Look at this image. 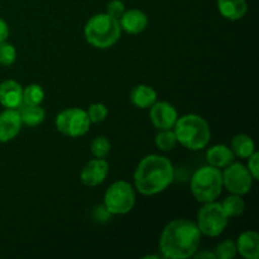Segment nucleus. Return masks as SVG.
<instances>
[{
  "mask_svg": "<svg viewBox=\"0 0 259 259\" xmlns=\"http://www.w3.org/2000/svg\"><path fill=\"white\" fill-rule=\"evenodd\" d=\"M223 175V187L234 195L248 194L252 189L253 177L249 174L248 168L242 163H230L225 167Z\"/></svg>",
  "mask_w": 259,
  "mask_h": 259,
  "instance_id": "1a4fd4ad",
  "label": "nucleus"
},
{
  "mask_svg": "<svg viewBox=\"0 0 259 259\" xmlns=\"http://www.w3.org/2000/svg\"><path fill=\"white\" fill-rule=\"evenodd\" d=\"M222 206L224 209L225 214L228 215V218L239 217V215H242L244 212L245 209V204L242 197L239 195L234 194L225 197L224 201L222 202Z\"/></svg>",
  "mask_w": 259,
  "mask_h": 259,
  "instance_id": "412c9836",
  "label": "nucleus"
},
{
  "mask_svg": "<svg viewBox=\"0 0 259 259\" xmlns=\"http://www.w3.org/2000/svg\"><path fill=\"white\" fill-rule=\"evenodd\" d=\"M192 195L199 202L215 201L223 191V175L220 168L204 166L195 171L190 181Z\"/></svg>",
  "mask_w": 259,
  "mask_h": 259,
  "instance_id": "39448f33",
  "label": "nucleus"
},
{
  "mask_svg": "<svg viewBox=\"0 0 259 259\" xmlns=\"http://www.w3.org/2000/svg\"><path fill=\"white\" fill-rule=\"evenodd\" d=\"M230 149L233 151L235 157L239 158H248L253 152H255V146L253 139L248 134H237L232 139V147Z\"/></svg>",
  "mask_w": 259,
  "mask_h": 259,
  "instance_id": "aec40b11",
  "label": "nucleus"
},
{
  "mask_svg": "<svg viewBox=\"0 0 259 259\" xmlns=\"http://www.w3.org/2000/svg\"><path fill=\"white\" fill-rule=\"evenodd\" d=\"M195 258H212L215 259V253H210V252H202V253H197V254L194 255Z\"/></svg>",
  "mask_w": 259,
  "mask_h": 259,
  "instance_id": "7c9ffc66",
  "label": "nucleus"
},
{
  "mask_svg": "<svg viewBox=\"0 0 259 259\" xmlns=\"http://www.w3.org/2000/svg\"><path fill=\"white\" fill-rule=\"evenodd\" d=\"M146 259H148V258H154V259H158L159 257L158 255H147V257H144Z\"/></svg>",
  "mask_w": 259,
  "mask_h": 259,
  "instance_id": "2f4dec72",
  "label": "nucleus"
},
{
  "mask_svg": "<svg viewBox=\"0 0 259 259\" xmlns=\"http://www.w3.org/2000/svg\"><path fill=\"white\" fill-rule=\"evenodd\" d=\"M22 125L18 109H5L0 114V143L13 141L20 133Z\"/></svg>",
  "mask_w": 259,
  "mask_h": 259,
  "instance_id": "f8f14e48",
  "label": "nucleus"
},
{
  "mask_svg": "<svg viewBox=\"0 0 259 259\" xmlns=\"http://www.w3.org/2000/svg\"><path fill=\"white\" fill-rule=\"evenodd\" d=\"M229 218L219 202H205L197 214V227L201 234L207 237H219L227 228Z\"/></svg>",
  "mask_w": 259,
  "mask_h": 259,
  "instance_id": "0eeeda50",
  "label": "nucleus"
},
{
  "mask_svg": "<svg viewBox=\"0 0 259 259\" xmlns=\"http://www.w3.org/2000/svg\"><path fill=\"white\" fill-rule=\"evenodd\" d=\"M237 252L245 259H258L259 258V235L254 230H248L242 233L238 238Z\"/></svg>",
  "mask_w": 259,
  "mask_h": 259,
  "instance_id": "2eb2a0df",
  "label": "nucleus"
},
{
  "mask_svg": "<svg viewBox=\"0 0 259 259\" xmlns=\"http://www.w3.org/2000/svg\"><path fill=\"white\" fill-rule=\"evenodd\" d=\"M22 123L27 126H37L45 121L46 113L40 105H28V104H22L18 108Z\"/></svg>",
  "mask_w": 259,
  "mask_h": 259,
  "instance_id": "6ab92c4d",
  "label": "nucleus"
},
{
  "mask_svg": "<svg viewBox=\"0 0 259 259\" xmlns=\"http://www.w3.org/2000/svg\"><path fill=\"white\" fill-rule=\"evenodd\" d=\"M17 60V50L12 43H8L7 40L0 42V65L8 67L12 66Z\"/></svg>",
  "mask_w": 259,
  "mask_h": 259,
  "instance_id": "393cba45",
  "label": "nucleus"
},
{
  "mask_svg": "<svg viewBox=\"0 0 259 259\" xmlns=\"http://www.w3.org/2000/svg\"><path fill=\"white\" fill-rule=\"evenodd\" d=\"M172 129L176 136L177 143L191 151L204 149L211 138L209 123L196 114H187L179 118Z\"/></svg>",
  "mask_w": 259,
  "mask_h": 259,
  "instance_id": "7ed1b4c3",
  "label": "nucleus"
},
{
  "mask_svg": "<svg viewBox=\"0 0 259 259\" xmlns=\"http://www.w3.org/2000/svg\"><path fill=\"white\" fill-rule=\"evenodd\" d=\"M88 111L80 108L65 109L56 116V128L60 133L71 138L85 136L90 129Z\"/></svg>",
  "mask_w": 259,
  "mask_h": 259,
  "instance_id": "6e6552de",
  "label": "nucleus"
},
{
  "mask_svg": "<svg viewBox=\"0 0 259 259\" xmlns=\"http://www.w3.org/2000/svg\"><path fill=\"white\" fill-rule=\"evenodd\" d=\"M110 142H109V139L106 138V137L103 136L96 137V138L91 142L90 146L91 153H93V156L95 157V158H105L109 154V152H110Z\"/></svg>",
  "mask_w": 259,
  "mask_h": 259,
  "instance_id": "b1692460",
  "label": "nucleus"
},
{
  "mask_svg": "<svg viewBox=\"0 0 259 259\" xmlns=\"http://www.w3.org/2000/svg\"><path fill=\"white\" fill-rule=\"evenodd\" d=\"M234 159V153L225 144H215V146L210 147L206 152L207 163L217 168H225L230 163H233Z\"/></svg>",
  "mask_w": 259,
  "mask_h": 259,
  "instance_id": "dca6fc26",
  "label": "nucleus"
},
{
  "mask_svg": "<svg viewBox=\"0 0 259 259\" xmlns=\"http://www.w3.org/2000/svg\"><path fill=\"white\" fill-rule=\"evenodd\" d=\"M134 187L144 196L161 194L175 180V168L168 158L159 154L146 156L134 171Z\"/></svg>",
  "mask_w": 259,
  "mask_h": 259,
  "instance_id": "f03ea898",
  "label": "nucleus"
},
{
  "mask_svg": "<svg viewBox=\"0 0 259 259\" xmlns=\"http://www.w3.org/2000/svg\"><path fill=\"white\" fill-rule=\"evenodd\" d=\"M121 30L129 33V34H139L146 30L148 25V17L146 13L139 9H129L124 12L119 19Z\"/></svg>",
  "mask_w": 259,
  "mask_h": 259,
  "instance_id": "4468645a",
  "label": "nucleus"
},
{
  "mask_svg": "<svg viewBox=\"0 0 259 259\" xmlns=\"http://www.w3.org/2000/svg\"><path fill=\"white\" fill-rule=\"evenodd\" d=\"M154 144H156L157 148L161 149V151H172L177 144L175 132L172 131V129H163V131H159L158 133H157V136L154 137Z\"/></svg>",
  "mask_w": 259,
  "mask_h": 259,
  "instance_id": "4be33fe9",
  "label": "nucleus"
},
{
  "mask_svg": "<svg viewBox=\"0 0 259 259\" xmlns=\"http://www.w3.org/2000/svg\"><path fill=\"white\" fill-rule=\"evenodd\" d=\"M149 119L158 131L172 129L179 119V113L172 104L167 101H156L149 108Z\"/></svg>",
  "mask_w": 259,
  "mask_h": 259,
  "instance_id": "9d476101",
  "label": "nucleus"
},
{
  "mask_svg": "<svg viewBox=\"0 0 259 259\" xmlns=\"http://www.w3.org/2000/svg\"><path fill=\"white\" fill-rule=\"evenodd\" d=\"M201 242V232L196 223L175 219L162 230L159 249L164 258L186 259L194 257Z\"/></svg>",
  "mask_w": 259,
  "mask_h": 259,
  "instance_id": "f257e3e1",
  "label": "nucleus"
},
{
  "mask_svg": "<svg viewBox=\"0 0 259 259\" xmlns=\"http://www.w3.org/2000/svg\"><path fill=\"white\" fill-rule=\"evenodd\" d=\"M215 258L218 259H234L237 255V245L233 240H224L215 249Z\"/></svg>",
  "mask_w": 259,
  "mask_h": 259,
  "instance_id": "a878e982",
  "label": "nucleus"
},
{
  "mask_svg": "<svg viewBox=\"0 0 259 259\" xmlns=\"http://www.w3.org/2000/svg\"><path fill=\"white\" fill-rule=\"evenodd\" d=\"M109 175V163L104 158H94L81 169L80 180L85 186L95 187L103 184Z\"/></svg>",
  "mask_w": 259,
  "mask_h": 259,
  "instance_id": "9b49d317",
  "label": "nucleus"
},
{
  "mask_svg": "<svg viewBox=\"0 0 259 259\" xmlns=\"http://www.w3.org/2000/svg\"><path fill=\"white\" fill-rule=\"evenodd\" d=\"M9 37V25L0 17V42H4Z\"/></svg>",
  "mask_w": 259,
  "mask_h": 259,
  "instance_id": "c756f323",
  "label": "nucleus"
},
{
  "mask_svg": "<svg viewBox=\"0 0 259 259\" xmlns=\"http://www.w3.org/2000/svg\"><path fill=\"white\" fill-rule=\"evenodd\" d=\"M131 101L136 108L148 109L157 101V93L148 85H137L131 91Z\"/></svg>",
  "mask_w": 259,
  "mask_h": 259,
  "instance_id": "a211bd4d",
  "label": "nucleus"
},
{
  "mask_svg": "<svg viewBox=\"0 0 259 259\" xmlns=\"http://www.w3.org/2000/svg\"><path fill=\"white\" fill-rule=\"evenodd\" d=\"M45 99V91L37 83L28 85L23 89V104L28 105H40Z\"/></svg>",
  "mask_w": 259,
  "mask_h": 259,
  "instance_id": "5701e85b",
  "label": "nucleus"
},
{
  "mask_svg": "<svg viewBox=\"0 0 259 259\" xmlns=\"http://www.w3.org/2000/svg\"><path fill=\"white\" fill-rule=\"evenodd\" d=\"M248 171L252 175L253 180L259 179V153L253 152L249 157H248Z\"/></svg>",
  "mask_w": 259,
  "mask_h": 259,
  "instance_id": "c85d7f7f",
  "label": "nucleus"
},
{
  "mask_svg": "<svg viewBox=\"0 0 259 259\" xmlns=\"http://www.w3.org/2000/svg\"><path fill=\"white\" fill-rule=\"evenodd\" d=\"M125 12V5L121 0H111L106 5V13L115 19H120L121 15Z\"/></svg>",
  "mask_w": 259,
  "mask_h": 259,
  "instance_id": "cd10ccee",
  "label": "nucleus"
},
{
  "mask_svg": "<svg viewBox=\"0 0 259 259\" xmlns=\"http://www.w3.org/2000/svg\"><path fill=\"white\" fill-rule=\"evenodd\" d=\"M219 13L228 20H239L247 14L248 4L245 0H218Z\"/></svg>",
  "mask_w": 259,
  "mask_h": 259,
  "instance_id": "f3484780",
  "label": "nucleus"
},
{
  "mask_svg": "<svg viewBox=\"0 0 259 259\" xmlns=\"http://www.w3.org/2000/svg\"><path fill=\"white\" fill-rule=\"evenodd\" d=\"M121 28L119 20L108 13H101L91 17L83 28L85 39L99 50L110 48L120 38Z\"/></svg>",
  "mask_w": 259,
  "mask_h": 259,
  "instance_id": "20e7f679",
  "label": "nucleus"
},
{
  "mask_svg": "<svg viewBox=\"0 0 259 259\" xmlns=\"http://www.w3.org/2000/svg\"><path fill=\"white\" fill-rule=\"evenodd\" d=\"M0 104L5 109H18L23 104V88L15 80L0 83Z\"/></svg>",
  "mask_w": 259,
  "mask_h": 259,
  "instance_id": "ddd939ff",
  "label": "nucleus"
},
{
  "mask_svg": "<svg viewBox=\"0 0 259 259\" xmlns=\"http://www.w3.org/2000/svg\"><path fill=\"white\" fill-rule=\"evenodd\" d=\"M136 205V191L126 181H116L104 195V207L110 215H124Z\"/></svg>",
  "mask_w": 259,
  "mask_h": 259,
  "instance_id": "423d86ee",
  "label": "nucleus"
},
{
  "mask_svg": "<svg viewBox=\"0 0 259 259\" xmlns=\"http://www.w3.org/2000/svg\"><path fill=\"white\" fill-rule=\"evenodd\" d=\"M108 108L101 103H94L89 106L88 115L91 123H101L108 116Z\"/></svg>",
  "mask_w": 259,
  "mask_h": 259,
  "instance_id": "bb28decb",
  "label": "nucleus"
}]
</instances>
